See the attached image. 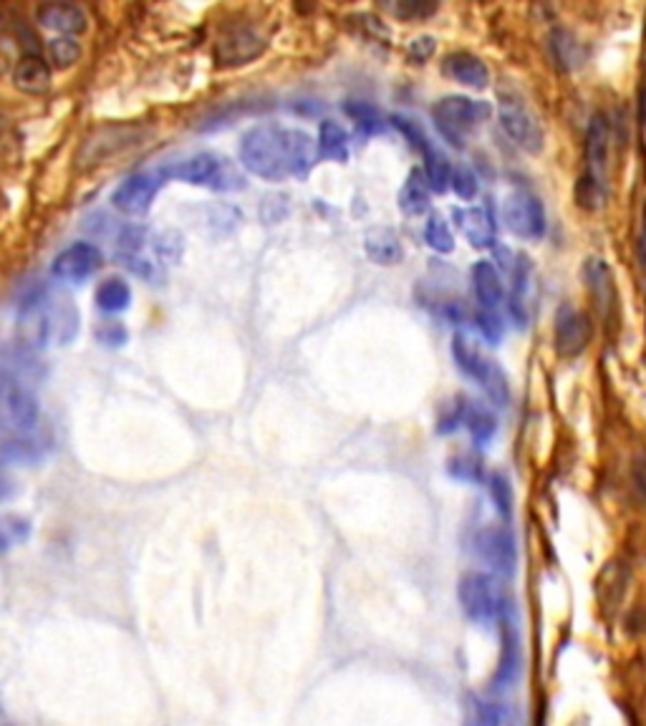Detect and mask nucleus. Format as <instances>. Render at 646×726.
I'll return each mask as SVG.
<instances>
[{
	"label": "nucleus",
	"instance_id": "32",
	"mask_svg": "<svg viewBox=\"0 0 646 726\" xmlns=\"http://www.w3.org/2000/svg\"><path fill=\"white\" fill-rule=\"evenodd\" d=\"M487 489H491L495 510L500 512V518L508 520L513 514V489H510L508 477L500 475V472H495V475L487 477Z\"/></svg>",
	"mask_w": 646,
	"mask_h": 726
},
{
	"label": "nucleus",
	"instance_id": "18",
	"mask_svg": "<svg viewBox=\"0 0 646 726\" xmlns=\"http://www.w3.org/2000/svg\"><path fill=\"white\" fill-rule=\"evenodd\" d=\"M39 21L46 29L61 33V36H74L86 31V13L74 3H46L39 8Z\"/></svg>",
	"mask_w": 646,
	"mask_h": 726
},
{
	"label": "nucleus",
	"instance_id": "1",
	"mask_svg": "<svg viewBox=\"0 0 646 726\" xmlns=\"http://www.w3.org/2000/svg\"><path fill=\"white\" fill-rule=\"evenodd\" d=\"M240 160L243 167L263 180L303 177L316 162V144L301 129L263 124L243 137Z\"/></svg>",
	"mask_w": 646,
	"mask_h": 726
},
{
	"label": "nucleus",
	"instance_id": "8",
	"mask_svg": "<svg viewBox=\"0 0 646 726\" xmlns=\"http://www.w3.org/2000/svg\"><path fill=\"white\" fill-rule=\"evenodd\" d=\"M39 401L25 383L3 376V424L15 436H29L39 426Z\"/></svg>",
	"mask_w": 646,
	"mask_h": 726
},
{
	"label": "nucleus",
	"instance_id": "39",
	"mask_svg": "<svg viewBox=\"0 0 646 726\" xmlns=\"http://www.w3.org/2000/svg\"><path fill=\"white\" fill-rule=\"evenodd\" d=\"M452 189H455V195L460 199H473L477 195V177H475V172L465 167V164H460V167H455V172H452Z\"/></svg>",
	"mask_w": 646,
	"mask_h": 726
},
{
	"label": "nucleus",
	"instance_id": "24",
	"mask_svg": "<svg viewBox=\"0 0 646 726\" xmlns=\"http://www.w3.org/2000/svg\"><path fill=\"white\" fill-rule=\"evenodd\" d=\"M399 207L407 215H424L430 209V182L422 170H412L401 187Z\"/></svg>",
	"mask_w": 646,
	"mask_h": 726
},
{
	"label": "nucleus",
	"instance_id": "44",
	"mask_svg": "<svg viewBox=\"0 0 646 726\" xmlns=\"http://www.w3.org/2000/svg\"><path fill=\"white\" fill-rule=\"evenodd\" d=\"M99 338L104 340V344H115L117 346L127 338V334H125V328L115 326V323H111V326H107V331H99Z\"/></svg>",
	"mask_w": 646,
	"mask_h": 726
},
{
	"label": "nucleus",
	"instance_id": "5",
	"mask_svg": "<svg viewBox=\"0 0 646 726\" xmlns=\"http://www.w3.org/2000/svg\"><path fill=\"white\" fill-rule=\"evenodd\" d=\"M497 113H500V124L515 144L530 154H538L543 150V127L536 113L528 109V104L510 91H500V104H497Z\"/></svg>",
	"mask_w": 646,
	"mask_h": 726
},
{
	"label": "nucleus",
	"instance_id": "4",
	"mask_svg": "<svg viewBox=\"0 0 646 726\" xmlns=\"http://www.w3.org/2000/svg\"><path fill=\"white\" fill-rule=\"evenodd\" d=\"M452 356H455L457 369L470 376V379H475L480 387L485 389L487 399H491L495 407L503 409L510 404L508 376H505V371L493 361V358L480 354L465 336L452 338Z\"/></svg>",
	"mask_w": 646,
	"mask_h": 726
},
{
	"label": "nucleus",
	"instance_id": "46",
	"mask_svg": "<svg viewBox=\"0 0 646 726\" xmlns=\"http://www.w3.org/2000/svg\"><path fill=\"white\" fill-rule=\"evenodd\" d=\"M639 111H642V121H644V127H646V86H644L642 94H639Z\"/></svg>",
	"mask_w": 646,
	"mask_h": 726
},
{
	"label": "nucleus",
	"instance_id": "25",
	"mask_svg": "<svg viewBox=\"0 0 646 726\" xmlns=\"http://www.w3.org/2000/svg\"><path fill=\"white\" fill-rule=\"evenodd\" d=\"M465 726H520V722L508 704L480 702L470 712Z\"/></svg>",
	"mask_w": 646,
	"mask_h": 726
},
{
	"label": "nucleus",
	"instance_id": "43",
	"mask_svg": "<svg viewBox=\"0 0 646 726\" xmlns=\"http://www.w3.org/2000/svg\"><path fill=\"white\" fill-rule=\"evenodd\" d=\"M632 477H634V487L639 489L642 497H646V452H642L639 457L634 459L632 467Z\"/></svg>",
	"mask_w": 646,
	"mask_h": 726
},
{
	"label": "nucleus",
	"instance_id": "9",
	"mask_svg": "<svg viewBox=\"0 0 646 726\" xmlns=\"http://www.w3.org/2000/svg\"><path fill=\"white\" fill-rule=\"evenodd\" d=\"M593 338V323L586 313L573 308V305H561L556 313L553 344L561 358H575L586 351Z\"/></svg>",
	"mask_w": 646,
	"mask_h": 726
},
{
	"label": "nucleus",
	"instance_id": "27",
	"mask_svg": "<svg viewBox=\"0 0 646 726\" xmlns=\"http://www.w3.org/2000/svg\"><path fill=\"white\" fill-rule=\"evenodd\" d=\"M96 303H99L104 313H121L132 303V291H129V285L121 278H109L96 291Z\"/></svg>",
	"mask_w": 646,
	"mask_h": 726
},
{
	"label": "nucleus",
	"instance_id": "21",
	"mask_svg": "<svg viewBox=\"0 0 646 726\" xmlns=\"http://www.w3.org/2000/svg\"><path fill=\"white\" fill-rule=\"evenodd\" d=\"M13 86L25 94H46L51 86V68L43 56L25 54L13 68Z\"/></svg>",
	"mask_w": 646,
	"mask_h": 726
},
{
	"label": "nucleus",
	"instance_id": "37",
	"mask_svg": "<svg viewBox=\"0 0 646 726\" xmlns=\"http://www.w3.org/2000/svg\"><path fill=\"white\" fill-rule=\"evenodd\" d=\"M346 113L356 121V127H359L364 134H372V131H379L384 127V121H379V113L374 107L364 101H356V104H346Z\"/></svg>",
	"mask_w": 646,
	"mask_h": 726
},
{
	"label": "nucleus",
	"instance_id": "12",
	"mask_svg": "<svg viewBox=\"0 0 646 726\" xmlns=\"http://www.w3.org/2000/svg\"><path fill=\"white\" fill-rule=\"evenodd\" d=\"M101 262L104 256L96 245L74 242L72 248L58 252L54 266H51V273H54L58 280H66V283H76V280L94 275L96 270L101 268Z\"/></svg>",
	"mask_w": 646,
	"mask_h": 726
},
{
	"label": "nucleus",
	"instance_id": "3",
	"mask_svg": "<svg viewBox=\"0 0 646 726\" xmlns=\"http://www.w3.org/2000/svg\"><path fill=\"white\" fill-rule=\"evenodd\" d=\"M491 104L487 101H477V99H467V96H444L438 104L432 107V119L438 124L440 134L448 139L452 147H462L467 144L470 131H473L480 121H485L491 117Z\"/></svg>",
	"mask_w": 646,
	"mask_h": 726
},
{
	"label": "nucleus",
	"instance_id": "30",
	"mask_svg": "<svg viewBox=\"0 0 646 726\" xmlns=\"http://www.w3.org/2000/svg\"><path fill=\"white\" fill-rule=\"evenodd\" d=\"M3 457L6 462H15V465H33L43 457V449L31 436H8L3 444Z\"/></svg>",
	"mask_w": 646,
	"mask_h": 726
},
{
	"label": "nucleus",
	"instance_id": "40",
	"mask_svg": "<svg viewBox=\"0 0 646 726\" xmlns=\"http://www.w3.org/2000/svg\"><path fill=\"white\" fill-rule=\"evenodd\" d=\"M391 124H395L401 134H405L409 142H412V147H417L419 152H427L432 147L430 139H427V134L422 129H419V124L414 119H407V117H391Z\"/></svg>",
	"mask_w": 646,
	"mask_h": 726
},
{
	"label": "nucleus",
	"instance_id": "13",
	"mask_svg": "<svg viewBox=\"0 0 646 726\" xmlns=\"http://www.w3.org/2000/svg\"><path fill=\"white\" fill-rule=\"evenodd\" d=\"M160 187L162 182L152 177V174H132V177L121 182V185L115 189L111 203L127 215H147Z\"/></svg>",
	"mask_w": 646,
	"mask_h": 726
},
{
	"label": "nucleus",
	"instance_id": "20",
	"mask_svg": "<svg viewBox=\"0 0 646 726\" xmlns=\"http://www.w3.org/2000/svg\"><path fill=\"white\" fill-rule=\"evenodd\" d=\"M586 285L591 291V299L596 301L601 316H609L611 308L616 305V283H614V275H611V270L604 260L593 258L586 262Z\"/></svg>",
	"mask_w": 646,
	"mask_h": 726
},
{
	"label": "nucleus",
	"instance_id": "15",
	"mask_svg": "<svg viewBox=\"0 0 646 726\" xmlns=\"http://www.w3.org/2000/svg\"><path fill=\"white\" fill-rule=\"evenodd\" d=\"M266 51V41L250 29L230 31L217 43V58L220 64H246V61L260 56Z\"/></svg>",
	"mask_w": 646,
	"mask_h": 726
},
{
	"label": "nucleus",
	"instance_id": "16",
	"mask_svg": "<svg viewBox=\"0 0 646 726\" xmlns=\"http://www.w3.org/2000/svg\"><path fill=\"white\" fill-rule=\"evenodd\" d=\"M442 72L448 74L452 82H457L462 86H470V89H485L491 84V72L487 66L473 54H465V51H457V54H450L444 58Z\"/></svg>",
	"mask_w": 646,
	"mask_h": 726
},
{
	"label": "nucleus",
	"instance_id": "22",
	"mask_svg": "<svg viewBox=\"0 0 646 726\" xmlns=\"http://www.w3.org/2000/svg\"><path fill=\"white\" fill-rule=\"evenodd\" d=\"M473 285H475V295L483 311H497V305L505 299V288H503V278L497 273V268L491 260H480L473 268Z\"/></svg>",
	"mask_w": 646,
	"mask_h": 726
},
{
	"label": "nucleus",
	"instance_id": "2",
	"mask_svg": "<svg viewBox=\"0 0 646 726\" xmlns=\"http://www.w3.org/2000/svg\"><path fill=\"white\" fill-rule=\"evenodd\" d=\"M457 598L465 614L477 626H493L503 624L505 618L513 614V606L505 598L500 585L493 577V573H465L460 581Z\"/></svg>",
	"mask_w": 646,
	"mask_h": 726
},
{
	"label": "nucleus",
	"instance_id": "45",
	"mask_svg": "<svg viewBox=\"0 0 646 726\" xmlns=\"http://www.w3.org/2000/svg\"><path fill=\"white\" fill-rule=\"evenodd\" d=\"M639 260L646 273V205L642 209V232H639Z\"/></svg>",
	"mask_w": 646,
	"mask_h": 726
},
{
	"label": "nucleus",
	"instance_id": "29",
	"mask_svg": "<svg viewBox=\"0 0 646 726\" xmlns=\"http://www.w3.org/2000/svg\"><path fill=\"white\" fill-rule=\"evenodd\" d=\"M452 172L455 170H452L450 160L442 152L434 150V147L424 152V174L432 192H440V195L448 192V187H452Z\"/></svg>",
	"mask_w": 646,
	"mask_h": 726
},
{
	"label": "nucleus",
	"instance_id": "17",
	"mask_svg": "<svg viewBox=\"0 0 646 726\" xmlns=\"http://www.w3.org/2000/svg\"><path fill=\"white\" fill-rule=\"evenodd\" d=\"M455 217L465 232L467 242L477 250L495 248V223L493 215L483 207H467V209H455Z\"/></svg>",
	"mask_w": 646,
	"mask_h": 726
},
{
	"label": "nucleus",
	"instance_id": "36",
	"mask_svg": "<svg viewBox=\"0 0 646 726\" xmlns=\"http://www.w3.org/2000/svg\"><path fill=\"white\" fill-rule=\"evenodd\" d=\"M384 11L395 13L397 19H430L438 11V3H422V0H405V3H384Z\"/></svg>",
	"mask_w": 646,
	"mask_h": 726
},
{
	"label": "nucleus",
	"instance_id": "26",
	"mask_svg": "<svg viewBox=\"0 0 646 726\" xmlns=\"http://www.w3.org/2000/svg\"><path fill=\"white\" fill-rule=\"evenodd\" d=\"M319 152H321V156H326V160L346 162L348 134L342 124H336V121H331V119L323 121L321 131H319Z\"/></svg>",
	"mask_w": 646,
	"mask_h": 726
},
{
	"label": "nucleus",
	"instance_id": "23",
	"mask_svg": "<svg viewBox=\"0 0 646 726\" xmlns=\"http://www.w3.org/2000/svg\"><path fill=\"white\" fill-rule=\"evenodd\" d=\"M364 248L366 256L377 262V266H397L401 256H405L397 232L389 230V227H372L364 238Z\"/></svg>",
	"mask_w": 646,
	"mask_h": 726
},
{
	"label": "nucleus",
	"instance_id": "33",
	"mask_svg": "<svg viewBox=\"0 0 646 726\" xmlns=\"http://www.w3.org/2000/svg\"><path fill=\"white\" fill-rule=\"evenodd\" d=\"M450 475L460 479V483H483L485 479V472L483 465H480V459L473 457V454H460V457H452L450 459Z\"/></svg>",
	"mask_w": 646,
	"mask_h": 726
},
{
	"label": "nucleus",
	"instance_id": "42",
	"mask_svg": "<svg viewBox=\"0 0 646 726\" xmlns=\"http://www.w3.org/2000/svg\"><path fill=\"white\" fill-rule=\"evenodd\" d=\"M434 48H438V43H434L432 36H419L409 46V58L417 61V64H424L427 58L434 56Z\"/></svg>",
	"mask_w": 646,
	"mask_h": 726
},
{
	"label": "nucleus",
	"instance_id": "28",
	"mask_svg": "<svg viewBox=\"0 0 646 726\" xmlns=\"http://www.w3.org/2000/svg\"><path fill=\"white\" fill-rule=\"evenodd\" d=\"M462 424L467 426V432H470V436H473L475 444H487V442H491L493 434H495V429H497L495 416L485 407L475 404V401H467L465 422H462Z\"/></svg>",
	"mask_w": 646,
	"mask_h": 726
},
{
	"label": "nucleus",
	"instance_id": "19",
	"mask_svg": "<svg viewBox=\"0 0 646 726\" xmlns=\"http://www.w3.org/2000/svg\"><path fill=\"white\" fill-rule=\"evenodd\" d=\"M137 139H139V131L137 129L109 127V129L99 131V134H96L94 139H89V142H86L84 152H82V160L89 162V164H96V162L107 160V156L111 152H119V150H125L127 144H134Z\"/></svg>",
	"mask_w": 646,
	"mask_h": 726
},
{
	"label": "nucleus",
	"instance_id": "38",
	"mask_svg": "<svg viewBox=\"0 0 646 726\" xmlns=\"http://www.w3.org/2000/svg\"><path fill=\"white\" fill-rule=\"evenodd\" d=\"M0 535H3V550L8 553L13 545H21V542L29 540L31 524H29V520H21V518H3V524H0Z\"/></svg>",
	"mask_w": 646,
	"mask_h": 726
},
{
	"label": "nucleus",
	"instance_id": "14",
	"mask_svg": "<svg viewBox=\"0 0 646 726\" xmlns=\"http://www.w3.org/2000/svg\"><path fill=\"white\" fill-rule=\"evenodd\" d=\"M520 667H523L520 638H518V631H515L513 614H510L503 620V653H500V663H497V671L491 681V686L495 691L510 689L520 676Z\"/></svg>",
	"mask_w": 646,
	"mask_h": 726
},
{
	"label": "nucleus",
	"instance_id": "35",
	"mask_svg": "<svg viewBox=\"0 0 646 726\" xmlns=\"http://www.w3.org/2000/svg\"><path fill=\"white\" fill-rule=\"evenodd\" d=\"M551 48H553V58L566 68L573 66L575 61H579V43H575L571 33L556 31L551 36Z\"/></svg>",
	"mask_w": 646,
	"mask_h": 726
},
{
	"label": "nucleus",
	"instance_id": "7",
	"mask_svg": "<svg viewBox=\"0 0 646 726\" xmlns=\"http://www.w3.org/2000/svg\"><path fill=\"white\" fill-rule=\"evenodd\" d=\"M503 217L508 230L523 240H540L546 235L543 203L528 189H515L505 197Z\"/></svg>",
	"mask_w": 646,
	"mask_h": 726
},
{
	"label": "nucleus",
	"instance_id": "10",
	"mask_svg": "<svg viewBox=\"0 0 646 726\" xmlns=\"http://www.w3.org/2000/svg\"><path fill=\"white\" fill-rule=\"evenodd\" d=\"M168 177L190 182V185H209L215 189H228V185H225V160L220 162L217 156L207 152L187 156V160L164 167L162 180Z\"/></svg>",
	"mask_w": 646,
	"mask_h": 726
},
{
	"label": "nucleus",
	"instance_id": "34",
	"mask_svg": "<svg viewBox=\"0 0 646 726\" xmlns=\"http://www.w3.org/2000/svg\"><path fill=\"white\" fill-rule=\"evenodd\" d=\"M78 54H82V48H78V43L72 36H58L54 41H49V56L58 68L74 66Z\"/></svg>",
	"mask_w": 646,
	"mask_h": 726
},
{
	"label": "nucleus",
	"instance_id": "31",
	"mask_svg": "<svg viewBox=\"0 0 646 726\" xmlns=\"http://www.w3.org/2000/svg\"><path fill=\"white\" fill-rule=\"evenodd\" d=\"M424 240H427V245H430L432 250L442 252V256H448V252L455 250V238H452L450 225L444 223L440 215H432L430 220H427Z\"/></svg>",
	"mask_w": 646,
	"mask_h": 726
},
{
	"label": "nucleus",
	"instance_id": "41",
	"mask_svg": "<svg viewBox=\"0 0 646 726\" xmlns=\"http://www.w3.org/2000/svg\"><path fill=\"white\" fill-rule=\"evenodd\" d=\"M475 321H477V328L480 334H483L491 344H500L503 338V321L497 316L495 311H477L475 313Z\"/></svg>",
	"mask_w": 646,
	"mask_h": 726
},
{
	"label": "nucleus",
	"instance_id": "6",
	"mask_svg": "<svg viewBox=\"0 0 646 726\" xmlns=\"http://www.w3.org/2000/svg\"><path fill=\"white\" fill-rule=\"evenodd\" d=\"M473 548L480 563H483L491 573L505 577H510L515 573V565H518V548H515V538L508 528H500V524L483 528L475 535Z\"/></svg>",
	"mask_w": 646,
	"mask_h": 726
},
{
	"label": "nucleus",
	"instance_id": "11",
	"mask_svg": "<svg viewBox=\"0 0 646 726\" xmlns=\"http://www.w3.org/2000/svg\"><path fill=\"white\" fill-rule=\"evenodd\" d=\"M606 167H609V121L604 113H596L586 131V172L581 174V182L606 192Z\"/></svg>",
	"mask_w": 646,
	"mask_h": 726
}]
</instances>
